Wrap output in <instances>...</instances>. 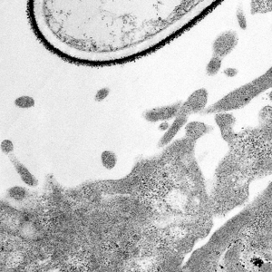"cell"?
Listing matches in <instances>:
<instances>
[{
	"mask_svg": "<svg viewBox=\"0 0 272 272\" xmlns=\"http://www.w3.org/2000/svg\"><path fill=\"white\" fill-rule=\"evenodd\" d=\"M141 190L150 204L164 212L187 214L195 206L193 189L175 166L159 169L143 183Z\"/></svg>",
	"mask_w": 272,
	"mask_h": 272,
	"instance_id": "cell-1",
	"label": "cell"
},
{
	"mask_svg": "<svg viewBox=\"0 0 272 272\" xmlns=\"http://www.w3.org/2000/svg\"><path fill=\"white\" fill-rule=\"evenodd\" d=\"M224 160L217 172L215 196L217 210L221 213L230 211L248 199L249 185L258 174L251 162L234 150Z\"/></svg>",
	"mask_w": 272,
	"mask_h": 272,
	"instance_id": "cell-2",
	"label": "cell"
},
{
	"mask_svg": "<svg viewBox=\"0 0 272 272\" xmlns=\"http://www.w3.org/2000/svg\"><path fill=\"white\" fill-rule=\"evenodd\" d=\"M261 126L248 136L236 137L231 148L241 152L253 164L259 174L272 173V107L262 108Z\"/></svg>",
	"mask_w": 272,
	"mask_h": 272,
	"instance_id": "cell-3",
	"label": "cell"
},
{
	"mask_svg": "<svg viewBox=\"0 0 272 272\" xmlns=\"http://www.w3.org/2000/svg\"><path fill=\"white\" fill-rule=\"evenodd\" d=\"M272 88V66L262 75L235 88L204 111L205 114H218L239 110L249 105L262 93Z\"/></svg>",
	"mask_w": 272,
	"mask_h": 272,
	"instance_id": "cell-4",
	"label": "cell"
},
{
	"mask_svg": "<svg viewBox=\"0 0 272 272\" xmlns=\"http://www.w3.org/2000/svg\"><path fill=\"white\" fill-rule=\"evenodd\" d=\"M239 43V35L235 30H226L215 38L212 44L213 56L223 59L232 52Z\"/></svg>",
	"mask_w": 272,
	"mask_h": 272,
	"instance_id": "cell-5",
	"label": "cell"
},
{
	"mask_svg": "<svg viewBox=\"0 0 272 272\" xmlns=\"http://www.w3.org/2000/svg\"><path fill=\"white\" fill-rule=\"evenodd\" d=\"M209 100V93L205 88H200L194 91L189 96L187 100L182 104L178 115L189 116L193 114H197L206 108Z\"/></svg>",
	"mask_w": 272,
	"mask_h": 272,
	"instance_id": "cell-6",
	"label": "cell"
},
{
	"mask_svg": "<svg viewBox=\"0 0 272 272\" xmlns=\"http://www.w3.org/2000/svg\"><path fill=\"white\" fill-rule=\"evenodd\" d=\"M215 122L220 128V134L224 141L231 146L236 140L237 134L234 132L236 119L234 115L230 114V112L218 113L215 115Z\"/></svg>",
	"mask_w": 272,
	"mask_h": 272,
	"instance_id": "cell-7",
	"label": "cell"
},
{
	"mask_svg": "<svg viewBox=\"0 0 272 272\" xmlns=\"http://www.w3.org/2000/svg\"><path fill=\"white\" fill-rule=\"evenodd\" d=\"M181 103H176L174 105H167L153 108L151 110H147L143 114L145 120L151 123H156L159 121H165L171 119L174 116H177L181 108Z\"/></svg>",
	"mask_w": 272,
	"mask_h": 272,
	"instance_id": "cell-8",
	"label": "cell"
},
{
	"mask_svg": "<svg viewBox=\"0 0 272 272\" xmlns=\"http://www.w3.org/2000/svg\"><path fill=\"white\" fill-rule=\"evenodd\" d=\"M188 119V116L183 115H177L173 125L167 129L166 133L163 135L161 140L159 141V146H165L169 142H171L175 136L178 134L179 131L182 129Z\"/></svg>",
	"mask_w": 272,
	"mask_h": 272,
	"instance_id": "cell-9",
	"label": "cell"
},
{
	"mask_svg": "<svg viewBox=\"0 0 272 272\" xmlns=\"http://www.w3.org/2000/svg\"><path fill=\"white\" fill-rule=\"evenodd\" d=\"M210 127L202 122H191L185 127V136L189 141H196L209 133Z\"/></svg>",
	"mask_w": 272,
	"mask_h": 272,
	"instance_id": "cell-10",
	"label": "cell"
},
{
	"mask_svg": "<svg viewBox=\"0 0 272 272\" xmlns=\"http://www.w3.org/2000/svg\"><path fill=\"white\" fill-rule=\"evenodd\" d=\"M10 160L12 163L14 164V167L16 169V172L19 174L20 178L26 185L30 187H35L38 184V181L37 178L32 174L24 164H22L15 156H10Z\"/></svg>",
	"mask_w": 272,
	"mask_h": 272,
	"instance_id": "cell-11",
	"label": "cell"
},
{
	"mask_svg": "<svg viewBox=\"0 0 272 272\" xmlns=\"http://www.w3.org/2000/svg\"><path fill=\"white\" fill-rule=\"evenodd\" d=\"M272 12V0H251V14L263 15Z\"/></svg>",
	"mask_w": 272,
	"mask_h": 272,
	"instance_id": "cell-12",
	"label": "cell"
},
{
	"mask_svg": "<svg viewBox=\"0 0 272 272\" xmlns=\"http://www.w3.org/2000/svg\"><path fill=\"white\" fill-rule=\"evenodd\" d=\"M221 65H222V59L219 57L212 56V58L209 59V62L207 64L206 73L209 76H214L220 72Z\"/></svg>",
	"mask_w": 272,
	"mask_h": 272,
	"instance_id": "cell-13",
	"label": "cell"
},
{
	"mask_svg": "<svg viewBox=\"0 0 272 272\" xmlns=\"http://www.w3.org/2000/svg\"><path fill=\"white\" fill-rule=\"evenodd\" d=\"M101 162L105 169L112 170L115 167V165L117 163V157H116L115 152H111V151H105L101 154Z\"/></svg>",
	"mask_w": 272,
	"mask_h": 272,
	"instance_id": "cell-14",
	"label": "cell"
},
{
	"mask_svg": "<svg viewBox=\"0 0 272 272\" xmlns=\"http://www.w3.org/2000/svg\"><path fill=\"white\" fill-rule=\"evenodd\" d=\"M15 105L21 109H29L35 106V99L31 96L23 95L15 100Z\"/></svg>",
	"mask_w": 272,
	"mask_h": 272,
	"instance_id": "cell-15",
	"label": "cell"
},
{
	"mask_svg": "<svg viewBox=\"0 0 272 272\" xmlns=\"http://www.w3.org/2000/svg\"><path fill=\"white\" fill-rule=\"evenodd\" d=\"M236 19L238 22V25L241 27V29L246 30L247 27H248L246 15H245V12H244L241 5H239L237 10H236Z\"/></svg>",
	"mask_w": 272,
	"mask_h": 272,
	"instance_id": "cell-16",
	"label": "cell"
},
{
	"mask_svg": "<svg viewBox=\"0 0 272 272\" xmlns=\"http://www.w3.org/2000/svg\"><path fill=\"white\" fill-rule=\"evenodd\" d=\"M8 195L12 199L21 201L26 196V191L23 187H13L8 191Z\"/></svg>",
	"mask_w": 272,
	"mask_h": 272,
	"instance_id": "cell-17",
	"label": "cell"
},
{
	"mask_svg": "<svg viewBox=\"0 0 272 272\" xmlns=\"http://www.w3.org/2000/svg\"><path fill=\"white\" fill-rule=\"evenodd\" d=\"M109 94H110V89L108 87H103L96 92L94 100L96 102H103L105 98H107Z\"/></svg>",
	"mask_w": 272,
	"mask_h": 272,
	"instance_id": "cell-18",
	"label": "cell"
},
{
	"mask_svg": "<svg viewBox=\"0 0 272 272\" xmlns=\"http://www.w3.org/2000/svg\"><path fill=\"white\" fill-rule=\"evenodd\" d=\"M1 150L5 154H10L14 151L13 142L10 140H8V139H5V140L1 142Z\"/></svg>",
	"mask_w": 272,
	"mask_h": 272,
	"instance_id": "cell-19",
	"label": "cell"
},
{
	"mask_svg": "<svg viewBox=\"0 0 272 272\" xmlns=\"http://www.w3.org/2000/svg\"><path fill=\"white\" fill-rule=\"evenodd\" d=\"M223 73L228 77H234L238 73V70L233 68H226L225 70L223 71Z\"/></svg>",
	"mask_w": 272,
	"mask_h": 272,
	"instance_id": "cell-20",
	"label": "cell"
},
{
	"mask_svg": "<svg viewBox=\"0 0 272 272\" xmlns=\"http://www.w3.org/2000/svg\"><path fill=\"white\" fill-rule=\"evenodd\" d=\"M269 98H270V100H271L272 102V92H270V93H269Z\"/></svg>",
	"mask_w": 272,
	"mask_h": 272,
	"instance_id": "cell-21",
	"label": "cell"
},
{
	"mask_svg": "<svg viewBox=\"0 0 272 272\" xmlns=\"http://www.w3.org/2000/svg\"></svg>",
	"mask_w": 272,
	"mask_h": 272,
	"instance_id": "cell-22",
	"label": "cell"
}]
</instances>
